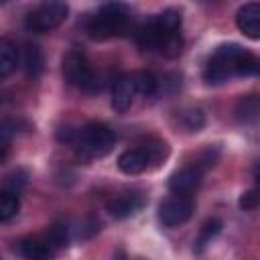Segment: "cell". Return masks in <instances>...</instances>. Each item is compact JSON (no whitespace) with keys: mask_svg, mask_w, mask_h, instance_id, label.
<instances>
[{"mask_svg":"<svg viewBox=\"0 0 260 260\" xmlns=\"http://www.w3.org/2000/svg\"><path fill=\"white\" fill-rule=\"evenodd\" d=\"M6 154H8V146L6 144H0V162H4Z\"/></svg>","mask_w":260,"mask_h":260,"instance_id":"23","label":"cell"},{"mask_svg":"<svg viewBox=\"0 0 260 260\" xmlns=\"http://www.w3.org/2000/svg\"><path fill=\"white\" fill-rule=\"evenodd\" d=\"M236 24L248 39H260V6L256 2L244 4L236 14Z\"/></svg>","mask_w":260,"mask_h":260,"instance_id":"9","label":"cell"},{"mask_svg":"<svg viewBox=\"0 0 260 260\" xmlns=\"http://www.w3.org/2000/svg\"><path fill=\"white\" fill-rule=\"evenodd\" d=\"M18 252L26 260H49L53 254V248L47 242V238L30 236V238H24L18 242Z\"/></svg>","mask_w":260,"mask_h":260,"instance_id":"11","label":"cell"},{"mask_svg":"<svg viewBox=\"0 0 260 260\" xmlns=\"http://www.w3.org/2000/svg\"><path fill=\"white\" fill-rule=\"evenodd\" d=\"M181 120H183V124H185L191 132H193V130H199V128L203 126V122H205L201 110H187V112L181 114Z\"/></svg>","mask_w":260,"mask_h":260,"instance_id":"21","label":"cell"},{"mask_svg":"<svg viewBox=\"0 0 260 260\" xmlns=\"http://www.w3.org/2000/svg\"><path fill=\"white\" fill-rule=\"evenodd\" d=\"M63 77L67 83L83 89V91H95L98 89V77L91 69L87 57L79 51H69L63 57Z\"/></svg>","mask_w":260,"mask_h":260,"instance_id":"5","label":"cell"},{"mask_svg":"<svg viewBox=\"0 0 260 260\" xmlns=\"http://www.w3.org/2000/svg\"><path fill=\"white\" fill-rule=\"evenodd\" d=\"M201 177H203V171L199 165H193V167H183L179 171H175L169 179V191L175 193V195H183V197H189V193H193L199 185H201Z\"/></svg>","mask_w":260,"mask_h":260,"instance_id":"7","label":"cell"},{"mask_svg":"<svg viewBox=\"0 0 260 260\" xmlns=\"http://www.w3.org/2000/svg\"><path fill=\"white\" fill-rule=\"evenodd\" d=\"M258 201H260V195H258V189H250L246 191L242 197H240V207L244 211H252L258 207Z\"/></svg>","mask_w":260,"mask_h":260,"instance_id":"22","label":"cell"},{"mask_svg":"<svg viewBox=\"0 0 260 260\" xmlns=\"http://www.w3.org/2000/svg\"><path fill=\"white\" fill-rule=\"evenodd\" d=\"M20 122L12 118H2L0 120V144H8V140L18 132Z\"/></svg>","mask_w":260,"mask_h":260,"instance_id":"20","label":"cell"},{"mask_svg":"<svg viewBox=\"0 0 260 260\" xmlns=\"http://www.w3.org/2000/svg\"><path fill=\"white\" fill-rule=\"evenodd\" d=\"M258 69V59L250 51L242 49L240 45H221L207 61L203 75L209 83H223L234 75H256Z\"/></svg>","mask_w":260,"mask_h":260,"instance_id":"1","label":"cell"},{"mask_svg":"<svg viewBox=\"0 0 260 260\" xmlns=\"http://www.w3.org/2000/svg\"><path fill=\"white\" fill-rule=\"evenodd\" d=\"M236 114H238V120L240 122H252L258 114V100L254 95H248V98H242L238 102V108H236Z\"/></svg>","mask_w":260,"mask_h":260,"instance_id":"18","label":"cell"},{"mask_svg":"<svg viewBox=\"0 0 260 260\" xmlns=\"http://www.w3.org/2000/svg\"><path fill=\"white\" fill-rule=\"evenodd\" d=\"M24 69L30 77H39L41 71H43V65H45V59H43V51L37 43H26L24 47Z\"/></svg>","mask_w":260,"mask_h":260,"instance_id":"14","label":"cell"},{"mask_svg":"<svg viewBox=\"0 0 260 260\" xmlns=\"http://www.w3.org/2000/svg\"><path fill=\"white\" fill-rule=\"evenodd\" d=\"M130 26V10L120 2L104 4L89 20H87V35L93 41H106L112 37H120Z\"/></svg>","mask_w":260,"mask_h":260,"instance_id":"2","label":"cell"},{"mask_svg":"<svg viewBox=\"0 0 260 260\" xmlns=\"http://www.w3.org/2000/svg\"><path fill=\"white\" fill-rule=\"evenodd\" d=\"M18 65V49L10 39H0V79L8 77Z\"/></svg>","mask_w":260,"mask_h":260,"instance_id":"13","label":"cell"},{"mask_svg":"<svg viewBox=\"0 0 260 260\" xmlns=\"http://www.w3.org/2000/svg\"><path fill=\"white\" fill-rule=\"evenodd\" d=\"M219 230H221V221H219V219H209V221H205L203 228H201V232H199V238H197V242H195V250H197V252H203V248L219 234Z\"/></svg>","mask_w":260,"mask_h":260,"instance_id":"17","label":"cell"},{"mask_svg":"<svg viewBox=\"0 0 260 260\" xmlns=\"http://www.w3.org/2000/svg\"><path fill=\"white\" fill-rule=\"evenodd\" d=\"M195 203L191 197H183V195H173L169 199H165L158 207V219L162 225L167 228H175L185 223L191 215H193Z\"/></svg>","mask_w":260,"mask_h":260,"instance_id":"6","label":"cell"},{"mask_svg":"<svg viewBox=\"0 0 260 260\" xmlns=\"http://www.w3.org/2000/svg\"><path fill=\"white\" fill-rule=\"evenodd\" d=\"M45 238H47V242L51 244L53 250L55 248H63V246L69 244V228L65 223H55V225L49 228Z\"/></svg>","mask_w":260,"mask_h":260,"instance_id":"19","label":"cell"},{"mask_svg":"<svg viewBox=\"0 0 260 260\" xmlns=\"http://www.w3.org/2000/svg\"><path fill=\"white\" fill-rule=\"evenodd\" d=\"M67 12L69 8L65 2H59V0L43 2L32 12H28V16L24 18V26L32 32H49L65 22Z\"/></svg>","mask_w":260,"mask_h":260,"instance_id":"4","label":"cell"},{"mask_svg":"<svg viewBox=\"0 0 260 260\" xmlns=\"http://www.w3.org/2000/svg\"><path fill=\"white\" fill-rule=\"evenodd\" d=\"M140 207H142V199L138 195H120V197H114L112 201H108V211L116 219H126L130 215H134Z\"/></svg>","mask_w":260,"mask_h":260,"instance_id":"12","label":"cell"},{"mask_svg":"<svg viewBox=\"0 0 260 260\" xmlns=\"http://www.w3.org/2000/svg\"><path fill=\"white\" fill-rule=\"evenodd\" d=\"M20 209L18 193L14 191H0V221H10Z\"/></svg>","mask_w":260,"mask_h":260,"instance_id":"15","label":"cell"},{"mask_svg":"<svg viewBox=\"0 0 260 260\" xmlns=\"http://www.w3.org/2000/svg\"><path fill=\"white\" fill-rule=\"evenodd\" d=\"M134 95H136V89H134L132 75L118 77L114 87H112V108L116 112H120V114L128 112L130 106L134 104Z\"/></svg>","mask_w":260,"mask_h":260,"instance_id":"10","label":"cell"},{"mask_svg":"<svg viewBox=\"0 0 260 260\" xmlns=\"http://www.w3.org/2000/svg\"><path fill=\"white\" fill-rule=\"evenodd\" d=\"M118 167L122 173L126 175H140L148 169H154L150 162V156L146 152V148L140 144L136 148H128L118 156Z\"/></svg>","mask_w":260,"mask_h":260,"instance_id":"8","label":"cell"},{"mask_svg":"<svg viewBox=\"0 0 260 260\" xmlns=\"http://www.w3.org/2000/svg\"><path fill=\"white\" fill-rule=\"evenodd\" d=\"M132 81H134V89L136 93L144 95V98H150L156 93V87H158V81L152 73L148 71H138V73H132Z\"/></svg>","mask_w":260,"mask_h":260,"instance_id":"16","label":"cell"},{"mask_svg":"<svg viewBox=\"0 0 260 260\" xmlns=\"http://www.w3.org/2000/svg\"><path fill=\"white\" fill-rule=\"evenodd\" d=\"M114 144H116V132L102 122L85 124L81 130L75 132L73 138L75 152L85 160L106 156L114 148Z\"/></svg>","mask_w":260,"mask_h":260,"instance_id":"3","label":"cell"}]
</instances>
